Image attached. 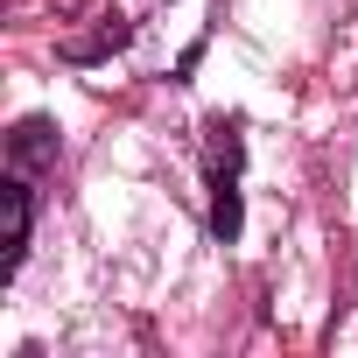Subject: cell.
I'll return each instance as SVG.
<instances>
[{"mask_svg":"<svg viewBox=\"0 0 358 358\" xmlns=\"http://www.w3.org/2000/svg\"><path fill=\"white\" fill-rule=\"evenodd\" d=\"M8 148H15V176H29V169L57 162V127H50V120H22Z\"/></svg>","mask_w":358,"mask_h":358,"instance_id":"3","label":"cell"},{"mask_svg":"<svg viewBox=\"0 0 358 358\" xmlns=\"http://www.w3.org/2000/svg\"><path fill=\"white\" fill-rule=\"evenodd\" d=\"M29 225H36V204H29V176H8V183H0V246H8L0 274H22V260H29Z\"/></svg>","mask_w":358,"mask_h":358,"instance_id":"2","label":"cell"},{"mask_svg":"<svg viewBox=\"0 0 358 358\" xmlns=\"http://www.w3.org/2000/svg\"><path fill=\"white\" fill-rule=\"evenodd\" d=\"M239 162H246L239 120H211V232L218 239H239Z\"/></svg>","mask_w":358,"mask_h":358,"instance_id":"1","label":"cell"}]
</instances>
